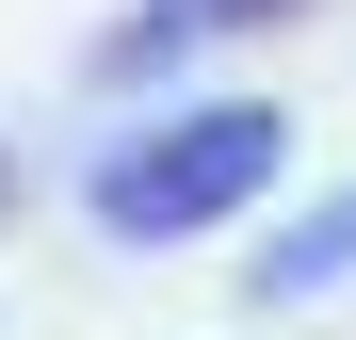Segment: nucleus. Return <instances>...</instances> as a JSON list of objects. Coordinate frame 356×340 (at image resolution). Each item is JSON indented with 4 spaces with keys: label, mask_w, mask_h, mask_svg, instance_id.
I'll return each instance as SVG.
<instances>
[{
    "label": "nucleus",
    "mask_w": 356,
    "mask_h": 340,
    "mask_svg": "<svg viewBox=\"0 0 356 340\" xmlns=\"http://www.w3.org/2000/svg\"><path fill=\"white\" fill-rule=\"evenodd\" d=\"M291 17V0H211V33H275Z\"/></svg>",
    "instance_id": "obj_4"
},
{
    "label": "nucleus",
    "mask_w": 356,
    "mask_h": 340,
    "mask_svg": "<svg viewBox=\"0 0 356 340\" xmlns=\"http://www.w3.org/2000/svg\"><path fill=\"white\" fill-rule=\"evenodd\" d=\"M195 33H211V0H146L130 33H97V81H162L178 49H195Z\"/></svg>",
    "instance_id": "obj_3"
},
{
    "label": "nucleus",
    "mask_w": 356,
    "mask_h": 340,
    "mask_svg": "<svg viewBox=\"0 0 356 340\" xmlns=\"http://www.w3.org/2000/svg\"><path fill=\"white\" fill-rule=\"evenodd\" d=\"M275 179H291V113L275 97H195V113H146V130L81 179V211L113 243H195V227L259 211Z\"/></svg>",
    "instance_id": "obj_1"
},
{
    "label": "nucleus",
    "mask_w": 356,
    "mask_h": 340,
    "mask_svg": "<svg viewBox=\"0 0 356 340\" xmlns=\"http://www.w3.org/2000/svg\"><path fill=\"white\" fill-rule=\"evenodd\" d=\"M0 195H17V162H0Z\"/></svg>",
    "instance_id": "obj_5"
},
{
    "label": "nucleus",
    "mask_w": 356,
    "mask_h": 340,
    "mask_svg": "<svg viewBox=\"0 0 356 340\" xmlns=\"http://www.w3.org/2000/svg\"><path fill=\"white\" fill-rule=\"evenodd\" d=\"M340 275H356V179H340L324 211H291V227H275V243H259V275H243V292H259V308H324V292H340Z\"/></svg>",
    "instance_id": "obj_2"
}]
</instances>
